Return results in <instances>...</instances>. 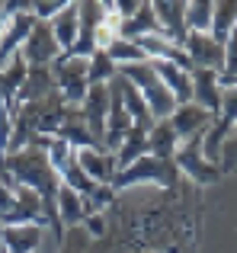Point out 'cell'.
Returning a JSON list of instances; mask_svg holds the SVG:
<instances>
[{
    "mask_svg": "<svg viewBox=\"0 0 237 253\" xmlns=\"http://www.w3.org/2000/svg\"><path fill=\"white\" fill-rule=\"evenodd\" d=\"M212 13H215V3H208V0L186 3V29L189 32H208L212 29Z\"/></svg>",
    "mask_w": 237,
    "mask_h": 253,
    "instance_id": "obj_26",
    "label": "cell"
},
{
    "mask_svg": "<svg viewBox=\"0 0 237 253\" xmlns=\"http://www.w3.org/2000/svg\"><path fill=\"white\" fill-rule=\"evenodd\" d=\"M118 77H125L128 84L138 86V93L144 96V103H148L151 116H154V122H160V119H170L176 109V99L173 93L163 86V81L157 77L154 64L151 61H141V64H125V68H118Z\"/></svg>",
    "mask_w": 237,
    "mask_h": 253,
    "instance_id": "obj_1",
    "label": "cell"
},
{
    "mask_svg": "<svg viewBox=\"0 0 237 253\" xmlns=\"http://www.w3.org/2000/svg\"><path fill=\"white\" fill-rule=\"evenodd\" d=\"M39 19L32 16V10L26 6V10H19L16 16H13V23H10V29L3 32V39H0V71L6 68V61H10L13 55H19L23 51V45H26V39H29V32H32V26H36Z\"/></svg>",
    "mask_w": 237,
    "mask_h": 253,
    "instance_id": "obj_9",
    "label": "cell"
},
{
    "mask_svg": "<svg viewBox=\"0 0 237 253\" xmlns=\"http://www.w3.org/2000/svg\"><path fill=\"white\" fill-rule=\"evenodd\" d=\"M234 84H237V81H234Z\"/></svg>",
    "mask_w": 237,
    "mask_h": 253,
    "instance_id": "obj_32",
    "label": "cell"
},
{
    "mask_svg": "<svg viewBox=\"0 0 237 253\" xmlns=\"http://www.w3.org/2000/svg\"><path fill=\"white\" fill-rule=\"evenodd\" d=\"M154 16L160 23V32L167 39H173L176 45L183 48L189 29H186V3H176V0H157L154 3Z\"/></svg>",
    "mask_w": 237,
    "mask_h": 253,
    "instance_id": "obj_12",
    "label": "cell"
},
{
    "mask_svg": "<svg viewBox=\"0 0 237 253\" xmlns=\"http://www.w3.org/2000/svg\"><path fill=\"white\" fill-rule=\"evenodd\" d=\"M90 86L93 84H113L116 77H118V68H116V61L106 55V48H100V51H93L90 55Z\"/></svg>",
    "mask_w": 237,
    "mask_h": 253,
    "instance_id": "obj_25",
    "label": "cell"
},
{
    "mask_svg": "<svg viewBox=\"0 0 237 253\" xmlns=\"http://www.w3.org/2000/svg\"><path fill=\"white\" fill-rule=\"evenodd\" d=\"M160 32V23H157L154 16V3H138V13L131 19H125L122 29H118V39H128V42H135V39H144V36H157Z\"/></svg>",
    "mask_w": 237,
    "mask_h": 253,
    "instance_id": "obj_18",
    "label": "cell"
},
{
    "mask_svg": "<svg viewBox=\"0 0 237 253\" xmlns=\"http://www.w3.org/2000/svg\"><path fill=\"white\" fill-rule=\"evenodd\" d=\"M221 93H225V81H221L218 71H193V103H199L205 112L218 116Z\"/></svg>",
    "mask_w": 237,
    "mask_h": 253,
    "instance_id": "obj_10",
    "label": "cell"
},
{
    "mask_svg": "<svg viewBox=\"0 0 237 253\" xmlns=\"http://www.w3.org/2000/svg\"><path fill=\"white\" fill-rule=\"evenodd\" d=\"M202 141H205V135H196V138H189V141H183L180 151L173 154V167L180 173H186V176L199 186H215V183H221L225 173H221L218 164H212L205 157Z\"/></svg>",
    "mask_w": 237,
    "mask_h": 253,
    "instance_id": "obj_4",
    "label": "cell"
},
{
    "mask_svg": "<svg viewBox=\"0 0 237 253\" xmlns=\"http://www.w3.org/2000/svg\"><path fill=\"white\" fill-rule=\"evenodd\" d=\"M26 71H29V64H26L23 55H13L6 61V68L0 71V103L10 106V109H16V96H19L23 81H26Z\"/></svg>",
    "mask_w": 237,
    "mask_h": 253,
    "instance_id": "obj_16",
    "label": "cell"
},
{
    "mask_svg": "<svg viewBox=\"0 0 237 253\" xmlns=\"http://www.w3.org/2000/svg\"><path fill=\"white\" fill-rule=\"evenodd\" d=\"M51 32H55V42L61 45V55L74 48L77 42V32H80V16H77V3H68L55 19H51Z\"/></svg>",
    "mask_w": 237,
    "mask_h": 253,
    "instance_id": "obj_21",
    "label": "cell"
},
{
    "mask_svg": "<svg viewBox=\"0 0 237 253\" xmlns=\"http://www.w3.org/2000/svg\"><path fill=\"white\" fill-rule=\"evenodd\" d=\"M55 170H58V176H61V186L74 189L77 196L90 199V196L96 192V183L87 176V173H83V167H80V164H77V151H74V154H68V157H64V161L58 164Z\"/></svg>",
    "mask_w": 237,
    "mask_h": 253,
    "instance_id": "obj_20",
    "label": "cell"
},
{
    "mask_svg": "<svg viewBox=\"0 0 237 253\" xmlns=\"http://www.w3.org/2000/svg\"><path fill=\"white\" fill-rule=\"evenodd\" d=\"M176 179H180V170L173 167V161L144 154L131 167L118 170V176L113 179V189L118 192V189H131V186H163V189H170V186H176Z\"/></svg>",
    "mask_w": 237,
    "mask_h": 253,
    "instance_id": "obj_2",
    "label": "cell"
},
{
    "mask_svg": "<svg viewBox=\"0 0 237 253\" xmlns=\"http://www.w3.org/2000/svg\"><path fill=\"white\" fill-rule=\"evenodd\" d=\"M106 55L116 61V68L148 61V55L141 51V45H138V42H128V39H113V42H109V48H106Z\"/></svg>",
    "mask_w": 237,
    "mask_h": 253,
    "instance_id": "obj_24",
    "label": "cell"
},
{
    "mask_svg": "<svg viewBox=\"0 0 237 253\" xmlns=\"http://www.w3.org/2000/svg\"><path fill=\"white\" fill-rule=\"evenodd\" d=\"M26 6H29V3H16V0H13V3H3V6H0V39H3V32L10 29L13 16H16L19 10H26Z\"/></svg>",
    "mask_w": 237,
    "mask_h": 253,
    "instance_id": "obj_29",
    "label": "cell"
},
{
    "mask_svg": "<svg viewBox=\"0 0 237 253\" xmlns=\"http://www.w3.org/2000/svg\"><path fill=\"white\" fill-rule=\"evenodd\" d=\"M45 228L42 224H13L0 228V253H39Z\"/></svg>",
    "mask_w": 237,
    "mask_h": 253,
    "instance_id": "obj_11",
    "label": "cell"
},
{
    "mask_svg": "<svg viewBox=\"0 0 237 253\" xmlns=\"http://www.w3.org/2000/svg\"><path fill=\"white\" fill-rule=\"evenodd\" d=\"M144 154H148V131H144V128H135V125H131V128H128V135H125V141H122V148L116 151L118 170L131 167V164H135V161H141Z\"/></svg>",
    "mask_w": 237,
    "mask_h": 253,
    "instance_id": "obj_23",
    "label": "cell"
},
{
    "mask_svg": "<svg viewBox=\"0 0 237 253\" xmlns=\"http://www.w3.org/2000/svg\"><path fill=\"white\" fill-rule=\"evenodd\" d=\"M212 122H215V116L205 112L199 103H183V106H176L173 116H170V125H173L180 144L189 141V138H196V135H205V131L212 128Z\"/></svg>",
    "mask_w": 237,
    "mask_h": 253,
    "instance_id": "obj_7",
    "label": "cell"
},
{
    "mask_svg": "<svg viewBox=\"0 0 237 253\" xmlns=\"http://www.w3.org/2000/svg\"><path fill=\"white\" fill-rule=\"evenodd\" d=\"M80 116H83V122H87V128L93 131L103 144V138H106V116H109V84L90 86L83 103H80Z\"/></svg>",
    "mask_w": 237,
    "mask_h": 253,
    "instance_id": "obj_8",
    "label": "cell"
},
{
    "mask_svg": "<svg viewBox=\"0 0 237 253\" xmlns=\"http://www.w3.org/2000/svg\"><path fill=\"white\" fill-rule=\"evenodd\" d=\"M180 151V138H176L170 119L154 122V128L148 131V154L160 157V161H173V154Z\"/></svg>",
    "mask_w": 237,
    "mask_h": 253,
    "instance_id": "obj_19",
    "label": "cell"
},
{
    "mask_svg": "<svg viewBox=\"0 0 237 253\" xmlns=\"http://www.w3.org/2000/svg\"><path fill=\"white\" fill-rule=\"evenodd\" d=\"M218 167H221V173H237V128L225 138V144H221Z\"/></svg>",
    "mask_w": 237,
    "mask_h": 253,
    "instance_id": "obj_27",
    "label": "cell"
},
{
    "mask_svg": "<svg viewBox=\"0 0 237 253\" xmlns=\"http://www.w3.org/2000/svg\"><path fill=\"white\" fill-rule=\"evenodd\" d=\"M64 6H68V3H61V0H58V3H48V0H36V3H29V10H32V16H36L39 23H51V19H55L58 13L64 10Z\"/></svg>",
    "mask_w": 237,
    "mask_h": 253,
    "instance_id": "obj_28",
    "label": "cell"
},
{
    "mask_svg": "<svg viewBox=\"0 0 237 253\" xmlns=\"http://www.w3.org/2000/svg\"><path fill=\"white\" fill-rule=\"evenodd\" d=\"M19 55L26 58V64L29 68H51V64L61 58V45L55 42V32H51L48 23H36L29 32V39H26L23 51Z\"/></svg>",
    "mask_w": 237,
    "mask_h": 253,
    "instance_id": "obj_6",
    "label": "cell"
},
{
    "mask_svg": "<svg viewBox=\"0 0 237 253\" xmlns=\"http://www.w3.org/2000/svg\"><path fill=\"white\" fill-rule=\"evenodd\" d=\"M61 247H64V253H77V247H74V244H68V241H64Z\"/></svg>",
    "mask_w": 237,
    "mask_h": 253,
    "instance_id": "obj_31",
    "label": "cell"
},
{
    "mask_svg": "<svg viewBox=\"0 0 237 253\" xmlns=\"http://www.w3.org/2000/svg\"><path fill=\"white\" fill-rule=\"evenodd\" d=\"M55 93H58V86H55L51 68H29L26 71L23 86H19L16 106L19 103H39V99H48V96H55Z\"/></svg>",
    "mask_w": 237,
    "mask_h": 253,
    "instance_id": "obj_14",
    "label": "cell"
},
{
    "mask_svg": "<svg viewBox=\"0 0 237 253\" xmlns=\"http://www.w3.org/2000/svg\"><path fill=\"white\" fill-rule=\"evenodd\" d=\"M77 164L96 186H113V179L118 176V161L109 151H77Z\"/></svg>",
    "mask_w": 237,
    "mask_h": 253,
    "instance_id": "obj_13",
    "label": "cell"
},
{
    "mask_svg": "<svg viewBox=\"0 0 237 253\" xmlns=\"http://www.w3.org/2000/svg\"><path fill=\"white\" fill-rule=\"evenodd\" d=\"M51 74H55V86L58 96L68 106H80L83 96L90 90V58H74V55H61L51 64Z\"/></svg>",
    "mask_w": 237,
    "mask_h": 253,
    "instance_id": "obj_3",
    "label": "cell"
},
{
    "mask_svg": "<svg viewBox=\"0 0 237 253\" xmlns=\"http://www.w3.org/2000/svg\"><path fill=\"white\" fill-rule=\"evenodd\" d=\"M83 224H87V231H90L93 237H103V234H106V218H103V211H96V215H90V218H87Z\"/></svg>",
    "mask_w": 237,
    "mask_h": 253,
    "instance_id": "obj_30",
    "label": "cell"
},
{
    "mask_svg": "<svg viewBox=\"0 0 237 253\" xmlns=\"http://www.w3.org/2000/svg\"><path fill=\"white\" fill-rule=\"evenodd\" d=\"M116 84H118V93H122V103H125V112H128L131 125H135V128L151 131V128H154V116H151V109H148V103H144V96L138 93V86L128 84L125 77H116Z\"/></svg>",
    "mask_w": 237,
    "mask_h": 253,
    "instance_id": "obj_15",
    "label": "cell"
},
{
    "mask_svg": "<svg viewBox=\"0 0 237 253\" xmlns=\"http://www.w3.org/2000/svg\"><path fill=\"white\" fill-rule=\"evenodd\" d=\"M193 71H225V45H218L208 32H189L183 42Z\"/></svg>",
    "mask_w": 237,
    "mask_h": 253,
    "instance_id": "obj_5",
    "label": "cell"
},
{
    "mask_svg": "<svg viewBox=\"0 0 237 253\" xmlns=\"http://www.w3.org/2000/svg\"><path fill=\"white\" fill-rule=\"evenodd\" d=\"M87 218H90L87 199L77 196L68 186H61V189H58V221H61V228H77V224H83Z\"/></svg>",
    "mask_w": 237,
    "mask_h": 253,
    "instance_id": "obj_17",
    "label": "cell"
},
{
    "mask_svg": "<svg viewBox=\"0 0 237 253\" xmlns=\"http://www.w3.org/2000/svg\"><path fill=\"white\" fill-rule=\"evenodd\" d=\"M234 26H237V0H218V3H215V13H212V29H208V36L218 45H228Z\"/></svg>",
    "mask_w": 237,
    "mask_h": 253,
    "instance_id": "obj_22",
    "label": "cell"
}]
</instances>
